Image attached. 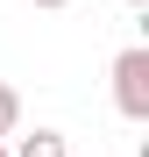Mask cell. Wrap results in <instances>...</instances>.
I'll return each instance as SVG.
<instances>
[{
  "mask_svg": "<svg viewBox=\"0 0 149 157\" xmlns=\"http://www.w3.org/2000/svg\"><path fill=\"white\" fill-rule=\"evenodd\" d=\"M114 107L128 114V121H149V50H121L114 57Z\"/></svg>",
  "mask_w": 149,
  "mask_h": 157,
  "instance_id": "cell-1",
  "label": "cell"
},
{
  "mask_svg": "<svg viewBox=\"0 0 149 157\" xmlns=\"http://www.w3.org/2000/svg\"><path fill=\"white\" fill-rule=\"evenodd\" d=\"M7 157H71V150H64L57 128H36V136H21V150H7Z\"/></svg>",
  "mask_w": 149,
  "mask_h": 157,
  "instance_id": "cell-2",
  "label": "cell"
},
{
  "mask_svg": "<svg viewBox=\"0 0 149 157\" xmlns=\"http://www.w3.org/2000/svg\"><path fill=\"white\" fill-rule=\"evenodd\" d=\"M14 121H21V93L0 86V136H14Z\"/></svg>",
  "mask_w": 149,
  "mask_h": 157,
  "instance_id": "cell-3",
  "label": "cell"
},
{
  "mask_svg": "<svg viewBox=\"0 0 149 157\" xmlns=\"http://www.w3.org/2000/svg\"><path fill=\"white\" fill-rule=\"evenodd\" d=\"M36 7H71V0H36Z\"/></svg>",
  "mask_w": 149,
  "mask_h": 157,
  "instance_id": "cell-4",
  "label": "cell"
},
{
  "mask_svg": "<svg viewBox=\"0 0 149 157\" xmlns=\"http://www.w3.org/2000/svg\"><path fill=\"white\" fill-rule=\"evenodd\" d=\"M0 157H7V143H0Z\"/></svg>",
  "mask_w": 149,
  "mask_h": 157,
  "instance_id": "cell-5",
  "label": "cell"
},
{
  "mask_svg": "<svg viewBox=\"0 0 149 157\" xmlns=\"http://www.w3.org/2000/svg\"><path fill=\"white\" fill-rule=\"evenodd\" d=\"M135 7H142V0H135Z\"/></svg>",
  "mask_w": 149,
  "mask_h": 157,
  "instance_id": "cell-6",
  "label": "cell"
}]
</instances>
